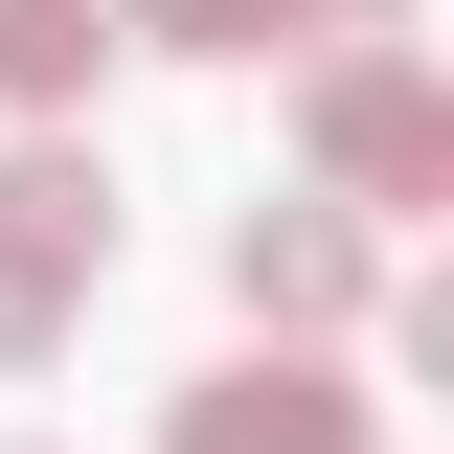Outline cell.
Returning a JSON list of instances; mask_svg holds the SVG:
<instances>
[{
  "instance_id": "obj_1",
  "label": "cell",
  "mask_w": 454,
  "mask_h": 454,
  "mask_svg": "<svg viewBox=\"0 0 454 454\" xmlns=\"http://www.w3.org/2000/svg\"><path fill=\"white\" fill-rule=\"evenodd\" d=\"M295 137H318V205L387 250L409 205H454V91L409 46H318V91H295Z\"/></svg>"
},
{
  "instance_id": "obj_2",
  "label": "cell",
  "mask_w": 454,
  "mask_h": 454,
  "mask_svg": "<svg viewBox=\"0 0 454 454\" xmlns=\"http://www.w3.org/2000/svg\"><path fill=\"white\" fill-rule=\"evenodd\" d=\"M91 273H114V160L91 137H23L0 160V387H46V340L91 318Z\"/></svg>"
},
{
  "instance_id": "obj_3",
  "label": "cell",
  "mask_w": 454,
  "mask_h": 454,
  "mask_svg": "<svg viewBox=\"0 0 454 454\" xmlns=\"http://www.w3.org/2000/svg\"><path fill=\"white\" fill-rule=\"evenodd\" d=\"M364 295H387V250H364V227H340L318 182H295V205H250V227H227V318L273 340V364H318V340L364 318Z\"/></svg>"
},
{
  "instance_id": "obj_4",
  "label": "cell",
  "mask_w": 454,
  "mask_h": 454,
  "mask_svg": "<svg viewBox=\"0 0 454 454\" xmlns=\"http://www.w3.org/2000/svg\"><path fill=\"white\" fill-rule=\"evenodd\" d=\"M160 454H387V409L340 387V364H227V387H182Z\"/></svg>"
},
{
  "instance_id": "obj_5",
  "label": "cell",
  "mask_w": 454,
  "mask_h": 454,
  "mask_svg": "<svg viewBox=\"0 0 454 454\" xmlns=\"http://www.w3.org/2000/svg\"><path fill=\"white\" fill-rule=\"evenodd\" d=\"M91 23H137V46H182V68H250V46H295L318 0H91Z\"/></svg>"
},
{
  "instance_id": "obj_6",
  "label": "cell",
  "mask_w": 454,
  "mask_h": 454,
  "mask_svg": "<svg viewBox=\"0 0 454 454\" xmlns=\"http://www.w3.org/2000/svg\"><path fill=\"white\" fill-rule=\"evenodd\" d=\"M91 46H114L91 0H0V114H68V91H91Z\"/></svg>"
},
{
  "instance_id": "obj_7",
  "label": "cell",
  "mask_w": 454,
  "mask_h": 454,
  "mask_svg": "<svg viewBox=\"0 0 454 454\" xmlns=\"http://www.w3.org/2000/svg\"><path fill=\"white\" fill-rule=\"evenodd\" d=\"M318 23H409V0H318Z\"/></svg>"
}]
</instances>
